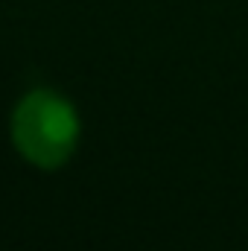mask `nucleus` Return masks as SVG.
Masks as SVG:
<instances>
[{
	"label": "nucleus",
	"mask_w": 248,
	"mask_h": 251,
	"mask_svg": "<svg viewBox=\"0 0 248 251\" xmlns=\"http://www.w3.org/2000/svg\"><path fill=\"white\" fill-rule=\"evenodd\" d=\"M9 134L24 161L38 170H59L79 146L82 120L64 94L53 88H35L15 105Z\"/></svg>",
	"instance_id": "nucleus-1"
}]
</instances>
